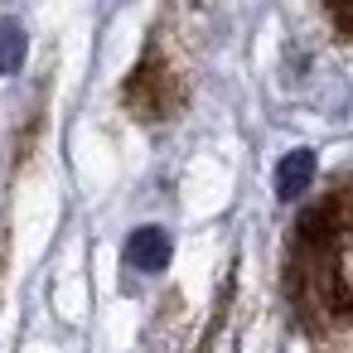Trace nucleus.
Listing matches in <instances>:
<instances>
[{"label": "nucleus", "instance_id": "obj_1", "mask_svg": "<svg viewBox=\"0 0 353 353\" xmlns=\"http://www.w3.org/2000/svg\"><path fill=\"white\" fill-rule=\"evenodd\" d=\"M285 285L305 324L314 329H353V179H339L314 208H305Z\"/></svg>", "mask_w": 353, "mask_h": 353}, {"label": "nucleus", "instance_id": "obj_2", "mask_svg": "<svg viewBox=\"0 0 353 353\" xmlns=\"http://www.w3.org/2000/svg\"><path fill=\"white\" fill-rule=\"evenodd\" d=\"M121 107L136 121H170V117H179L189 107V73H184L179 54L170 49V30L165 25H155L141 63L121 83Z\"/></svg>", "mask_w": 353, "mask_h": 353}, {"label": "nucleus", "instance_id": "obj_3", "mask_svg": "<svg viewBox=\"0 0 353 353\" xmlns=\"http://www.w3.org/2000/svg\"><path fill=\"white\" fill-rule=\"evenodd\" d=\"M131 271H165L170 266V232L165 228H136L121 247Z\"/></svg>", "mask_w": 353, "mask_h": 353}, {"label": "nucleus", "instance_id": "obj_4", "mask_svg": "<svg viewBox=\"0 0 353 353\" xmlns=\"http://www.w3.org/2000/svg\"><path fill=\"white\" fill-rule=\"evenodd\" d=\"M310 184H314V150H290L276 165V194L281 199H300Z\"/></svg>", "mask_w": 353, "mask_h": 353}, {"label": "nucleus", "instance_id": "obj_5", "mask_svg": "<svg viewBox=\"0 0 353 353\" xmlns=\"http://www.w3.org/2000/svg\"><path fill=\"white\" fill-rule=\"evenodd\" d=\"M25 68V30L15 20H0V78Z\"/></svg>", "mask_w": 353, "mask_h": 353}, {"label": "nucleus", "instance_id": "obj_6", "mask_svg": "<svg viewBox=\"0 0 353 353\" xmlns=\"http://www.w3.org/2000/svg\"><path fill=\"white\" fill-rule=\"evenodd\" d=\"M324 10H329V20H334V30L353 39V0H324Z\"/></svg>", "mask_w": 353, "mask_h": 353}]
</instances>
